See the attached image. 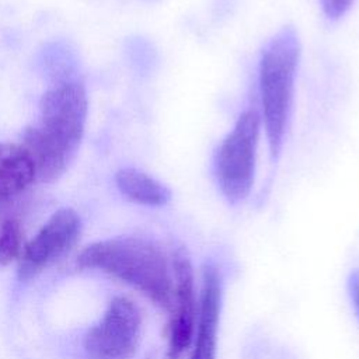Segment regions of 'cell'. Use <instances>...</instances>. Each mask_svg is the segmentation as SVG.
Here are the masks:
<instances>
[{
    "label": "cell",
    "mask_w": 359,
    "mask_h": 359,
    "mask_svg": "<svg viewBox=\"0 0 359 359\" xmlns=\"http://www.w3.org/2000/svg\"><path fill=\"white\" fill-rule=\"evenodd\" d=\"M88 101L79 80H60L39 101V122L25 128L21 144L29 153L41 182L57 181L80 147Z\"/></svg>",
    "instance_id": "6da1fadb"
},
{
    "label": "cell",
    "mask_w": 359,
    "mask_h": 359,
    "mask_svg": "<svg viewBox=\"0 0 359 359\" xmlns=\"http://www.w3.org/2000/svg\"><path fill=\"white\" fill-rule=\"evenodd\" d=\"M77 265L111 275L165 310L171 306V258L150 238L123 236L95 241L81 250Z\"/></svg>",
    "instance_id": "7a4b0ae2"
},
{
    "label": "cell",
    "mask_w": 359,
    "mask_h": 359,
    "mask_svg": "<svg viewBox=\"0 0 359 359\" xmlns=\"http://www.w3.org/2000/svg\"><path fill=\"white\" fill-rule=\"evenodd\" d=\"M300 52V41L293 27L279 29L261 52L258 69L261 119L273 163L278 161L285 143Z\"/></svg>",
    "instance_id": "3957f363"
},
{
    "label": "cell",
    "mask_w": 359,
    "mask_h": 359,
    "mask_svg": "<svg viewBox=\"0 0 359 359\" xmlns=\"http://www.w3.org/2000/svg\"><path fill=\"white\" fill-rule=\"evenodd\" d=\"M261 116L255 109L243 112L231 132L220 143L215 174L223 196L230 203L244 201L252 188Z\"/></svg>",
    "instance_id": "277c9868"
},
{
    "label": "cell",
    "mask_w": 359,
    "mask_h": 359,
    "mask_svg": "<svg viewBox=\"0 0 359 359\" xmlns=\"http://www.w3.org/2000/svg\"><path fill=\"white\" fill-rule=\"evenodd\" d=\"M142 314L128 297H114L102 318L84 335L88 359H130L139 346Z\"/></svg>",
    "instance_id": "5b68a950"
},
{
    "label": "cell",
    "mask_w": 359,
    "mask_h": 359,
    "mask_svg": "<svg viewBox=\"0 0 359 359\" xmlns=\"http://www.w3.org/2000/svg\"><path fill=\"white\" fill-rule=\"evenodd\" d=\"M172 297L167 325V358L181 359L191 348L198 307L191 258L184 247H175L171 255Z\"/></svg>",
    "instance_id": "8992f818"
},
{
    "label": "cell",
    "mask_w": 359,
    "mask_h": 359,
    "mask_svg": "<svg viewBox=\"0 0 359 359\" xmlns=\"http://www.w3.org/2000/svg\"><path fill=\"white\" fill-rule=\"evenodd\" d=\"M80 231L81 220L76 210L70 208L56 210L39 231L24 244L18 258L20 279L35 278L65 255L77 243Z\"/></svg>",
    "instance_id": "52a82bcc"
},
{
    "label": "cell",
    "mask_w": 359,
    "mask_h": 359,
    "mask_svg": "<svg viewBox=\"0 0 359 359\" xmlns=\"http://www.w3.org/2000/svg\"><path fill=\"white\" fill-rule=\"evenodd\" d=\"M223 280L213 262L202 268V287L189 359H216L217 330L220 323Z\"/></svg>",
    "instance_id": "ba28073f"
},
{
    "label": "cell",
    "mask_w": 359,
    "mask_h": 359,
    "mask_svg": "<svg viewBox=\"0 0 359 359\" xmlns=\"http://www.w3.org/2000/svg\"><path fill=\"white\" fill-rule=\"evenodd\" d=\"M36 181L34 161L21 143H0V202H6Z\"/></svg>",
    "instance_id": "9c48e42d"
},
{
    "label": "cell",
    "mask_w": 359,
    "mask_h": 359,
    "mask_svg": "<svg viewBox=\"0 0 359 359\" xmlns=\"http://www.w3.org/2000/svg\"><path fill=\"white\" fill-rule=\"evenodd\" d=\"M115 182L125 198L143 206H164L171 199V191L163 182L133 167L118 170Z\"/></svg>",
    "instance_id": "30bf717a"
},
{
    "label": "cell",
    "mask_w": 359,
    "mask_h": 359,
    "mask_svg": "<svg viewBox=\"0 0 359 359\" xmlns=\"http://www.w3.org/2000/svg\"><path fill=\"white\" fill-rule=\"evenodd\" d=\"M22 229L17 219H6L0 223V265H7L20 258L24 243Z\"/></svg>",
    "instance_id": "8fae6325"
},
{
    "label": "cell",
    "mask_w": 359,
    "mask_h": 359,
    "mask_svg": "<svg viewBox=\"0 0 359 359\" xmlns=\"http://www.w3.org/2000/svg\"><path fill=\"white\" fill-rule=\"evenodd\" d=\"M355 0H320L324 14L330 20H338L344 17L352 7Z\"/></svg>",
    "instance_id": "7c38bea8"
},
{
    "label": "cell",
    "mask_w": 359,
    "mask_h": 359,
    "mask_svg": "<svg viewBox=\"0 0 359 359\" xmlns=\"http://www.w3.org/2000/svg\"><path fill=\"white\" fill-rule=\"evenodd\" d=\"M348 290H349L355 311L359 317V269H355L351 272L348 278Z\"/></svg>",
    "instance_id": "4fadbf2b"
}]
</instances>
